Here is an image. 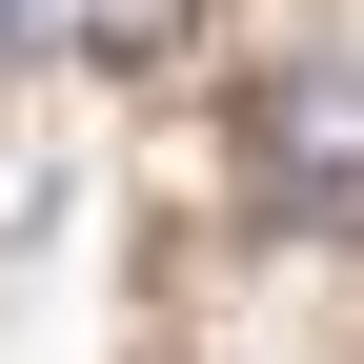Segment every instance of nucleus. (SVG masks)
Returning <instances> with one entry per match:
<instances>
[{
  "mask_svg": "<svg viewBox=\"0 0 364 364\" xmlns=\"http://www.w3.org/2000/svg\"><path fill=\"white\" fill-rule=\"evenodd\" d=\"M41 21H61L81 61H142V41H182V0H41Z\"/></svg>",
  "mask_w": 364,
  "mask_h": 364,
  "instance_id": "obj_2",
  "label": "nucleus"
},
{
  "mask_svg": "<svg viewBox=\"0 0 364 364\" xmlns=\"http://www.w3.org/2000/svg\"><path fill=\"white\" fill-rule=\"evenodd\" d=\"M263 182H324V203H364V81H284V102H263Z\"/></svg>",
  "mask_w": 364,
  "mask_h": 364,
  "instance_id": "obj_1",
  "label": "nucleus"
},
{
  "mask_svg": "<svg viewBox=\"0 0 364 364\" xmlns=\"http://www.w3.org/2000/svg\"><path fill=\"white\" fill-rule=\"evenodd\" d=\"M0 41H41V0H0Z\"/></svg>",
  "mask_w": 364,
  "mask_h": 364,
  "instance_id": "obj_3",
  "label": "nucleus"
}]
</instances>
